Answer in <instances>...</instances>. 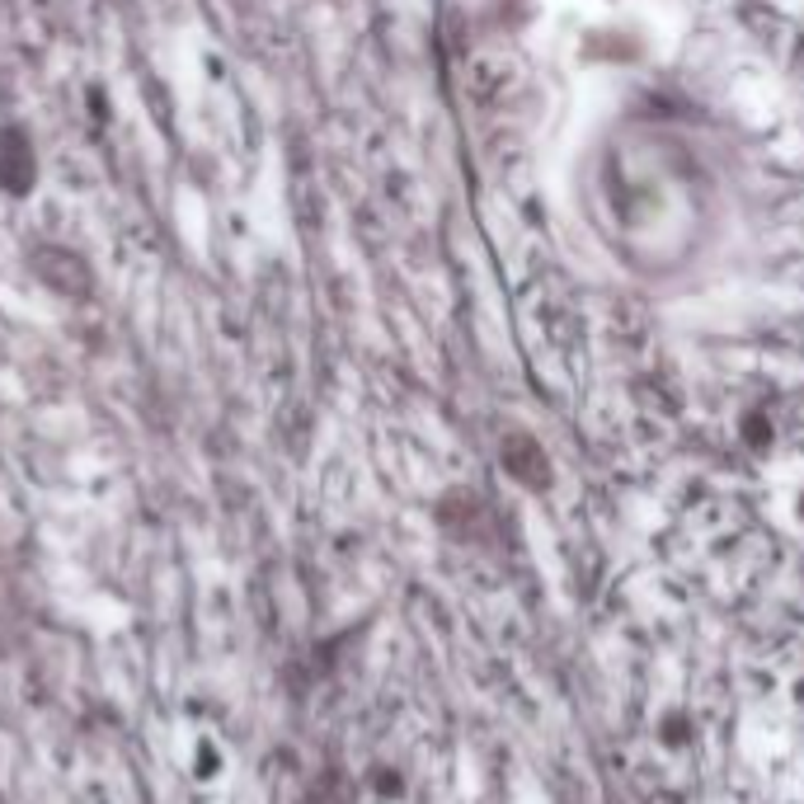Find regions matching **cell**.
Returning a JSON list of instances; mask_svg holds the SVG:
<instances>
[{"label":"cell","mask_w":804,"mask_h":804,"mask_svg":"<svg viewBox=\"0 0 804 804\" xmlns=\"http://www.w3.org/2000/svg\"><path fill=\"white\" fill-rule=\"evenodd\" d=\"M179 777H184L188 791H221L231 781V748L227 739L212 734V729H184L179 734Z\"/></svg>","instance_id":"6da1fadb"},{"label":"cell","mask_w":804,"mask_h":804,"mask_svg":"<svg viewBox=\"0 0 804 804\" xmlns=\"http://www.w3.org/2000/svg\"><path fill=\"white\" fill-rule=\"evenodd\" d=\"M38 179V160H34V142L24 137L20 127L0 132V193H28Z\"/></svg>","instance_id":"7a4b0ae2"},{"label":"cell","mask_w":804,"mask_h":804,"mask_svg":"<svg viewBox=\"0 0 804 804\" xmlns=\"http://www.w3.org/2000/svg\"><path fill=\"white\" fill-rule=\"evenodd\" d=\"M34 268H38V278H42V282H52V288L62 292V296H71V292H76V296H81V292H89V273H85V264H81L76 255H71V249H42Z\"/></svg>","instance_id":"3957f363"}]
</instances>
